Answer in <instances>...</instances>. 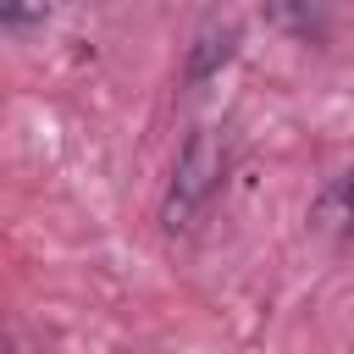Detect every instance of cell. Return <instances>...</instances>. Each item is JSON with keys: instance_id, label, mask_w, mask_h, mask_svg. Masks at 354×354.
Segmentation results:
<instances>
[{"instance_id": "cell-1", "label": "cell", "mask_w": 354, "mask_h": 354, "mask_svg": "<svg viewBox=\"0 0 354 354\" xmlns=\"http://www.w3.org/2000/svg\"><path fill=\"white\" fill-rule=\"evenodd\" d=\"M221 177H227V144H221V133L216 127H194L188 144L171 160V183H166V199H160V227L171 238L194 232V221L221 194Z\"/></svg>"}, {"instance_id": "cell-5", "label": "cell", "mask_w": 354, "mask_h": 354, "mask_svg": "<svg viewBox=\"0 0 354 354\" xmlns=\"http://www.w3.org/2000/svg\"><path fill=\"white\" fill-rule=\"evenodd\" d=\"M77 6H94V0H77Z\"/></svg>"}, {"instance_id": "cell-4", "label": "cell", "mask_w": 354, "mask_h": 354, "mask_svg": "<svg viewBox=\"0 0 354 354\" xmlns=\"http://www.w3.org/2000/svg\"><path fill=\"white\" fill-rule=\"evenodd\" d=\"M266 11H271L277 22H299V17L310 11V0H266Z\"/></svg>"}, {"instance_id": "cell-2", "label": "cell", "mask_w": 354, "mask_h": 354, "mask_svg": "<svg viewBox=\"0 0 354 354\" xmlns=\"http://www.w3.org/2000/svg\"><path fill=\"white\" fill-rule=\"evenodd\" d=\"M310 221H315V232H326V238H354V166L326 183V194L315 199Z\"/></svg>"}, {"instance_id": "cell-3", "label": "cell", "mask_w": 354, "mask_h": 354, "mask_svg": "<svg viewBox=\"0 0 354 354\" xmlns=\"http://www.w3.org/2000/svg\"><path fill=\"white\" fill-rule=\"evenodd\" d=\"M227 55H232V28H210V33L199 39L194 61H188V77H210V72H216Z\"/></svg>"}]
</instances>
